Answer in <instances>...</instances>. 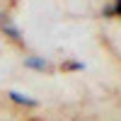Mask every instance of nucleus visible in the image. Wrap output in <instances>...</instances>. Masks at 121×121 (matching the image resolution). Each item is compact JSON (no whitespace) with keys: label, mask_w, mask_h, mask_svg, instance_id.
I'll return each mask as SVG.
<instances>
[{"label":"nucleus","mask_w":121,"mask_h":121,"mask_svg":"<svg viewBox=\"0 0 121 121\" xmlns=\"http://www.w3.org/2000/svg\"><path fill=\"white\" fill-rule=\"evenodd\" d=\"M60 68H63V70H85V63H82V60H65Z\"/></svg>","instance_id":"20e7f679"},{"label":"nucleus","mask_w":121,"mask_h":121,"mask_svg":"<svg viewBox=\"0 0 121 121\" xmlns=\"http://www.w3.org/2000/svg\"><path fill=\"white\" fill-rule=\"evenodd\" d=\"M24 68H32V70L44 73V70H48V60L41 58V56H29V58H24Z\"/></svg>","instance_id":"7ed1b4c3"},{"label":"nucleus","mask_w":121,"mask_h":121,"mask_svg":"<svg viewBox=\"0 0 121 121\" xmlns=\"http://www.w3.org/2000/svg\"><path fill=\"white\" fill-rule=\"evenodd\" d=\"M7 97L12 99L15 104H22V107H39V99L29 97V95H24V92H17V90H10Z\"/></svg>","instance_id":"f257e3e1"},{"label":"nucleus","mask_w":121,"mask_h":121,"mask_svg":"<svg viewBox=\"0 0 121 121\" xmlns=\"http://www.w3.org/2000/svg\"><path fill=\"white\" fill-rule=\"evenodd\" d=\"M0 29H3V32H5L10 39H15V41H22V32H19V29H17L12 22H10L5 15H0Z\"/></svg>","instance_id":"f03ea898"},{"label":"nucleus","mask_w":121,"mask_h":121,"mask_svg":"<svg viewBox=\"0 0 121 121\" xmlns=\"http://www.w3.org/2000/svg\"><path fill=\"white\" fill-rule=\"evenodd\" d=\"M114 17H121V0H114Z\"/></svg>","instance_id":"39448f33"},{"label":"nucleus","mask_w":121,"mask_h":121,"mask_svg":"<svg viewBox=\"0 0 121 121\" xmlns=\"http://www.w3.org/2000/svg\"><path fill=\"white\" fill-rule=\"evenodd\" d=\"M102 15H104V17H114V7H112V5H107V7L102 10Z\"/></svg>","instance_id":"423d86ee"}]
</instances>
